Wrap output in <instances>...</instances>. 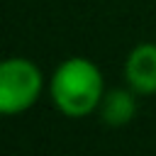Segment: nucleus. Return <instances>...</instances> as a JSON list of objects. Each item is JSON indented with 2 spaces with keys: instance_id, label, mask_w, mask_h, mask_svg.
I'll use <instances>...</instances> for the list:
<instances>
[{
  "instance_id": "nucleus-1",
  "label": "nucleus",
  "mask_w": 156,
  "mask_h": 156,
  "mask_svg": "<svg viewBox=\"0 0 156 156\" xmlns=\"http://www.w3.org/2000/svg\"><path fill=\"white\" fill-rule=\"evenodd\" d=\"M54 105L68 117H83L102 102V73L88 58L63 61L51 78Z\"/></svg>"
},
{
  "instance_id": "nucleus-2",
  "label": "nucleus",
  "mask_w": 156,
  "mask_h": 156,
  "mask_svg": "<svg viewBox=\"0 0 156 156\" xmlns=\"http://www.w3.org/2000/svg\"><path fill=\"white\" fill-rule=\"evenodd\" d=\"M41 90V71L27 58H7L0 66V110L5 115L32 107Z\"/></svg>"
},
{
  "instance_id": "nucleus-3",
  "label": "nucleus",
  "mask_w": 156,
  "mask_h": 156,
  "mask_svg": "<svg viewBox=\"0 0 156 156\" xmlns=\"http://www.w3.org/2000/svg\"><path fill=\"white\" fill-rule=\"evenodd\" d=\"M127 83L134 93H156V44H139L124 63Z\"/></svg>"
},
{
  "instance_id": "nucleus-4",
  "label": "nucleus",
  "mask_w": 156,
  "mask_h": 156,
  "mask_svg": "<svg viewBox=\"0 0 156 156\" xmlns=\"http://www.w3.org/2000/svg\"><path fill=\"white\" fill-rule=\"evenodd\" d=\"M136 110V100H134V90H110L102 102H100V115L102 122L110 127H122L134 117Z\"/></svg>"
}]
</instances>
